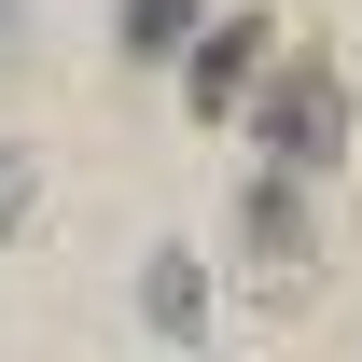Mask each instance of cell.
I'll list each match as a JSON object with an SVG mask.
<instances>
[{
    "label": "cell",
    "instance_id": "1",
    "mask_svg": "<svg viewBox=\"0 0 362 362\" xmlns=\"http://www.w3.org/2000/svg\"><path fill=\"white\" fill-rule=\"evenodd\" d=\"M265 126H279V153H293V168H320V153H334V126H349V112H334V70H279Z\"/></svg>",
    "mask_w": 362,
    "mask_h": 362
},
{
    "label": "cell",
    "instance_id": "2",
    "mask_svg": "<svg viewBox=\"0 0 362 362\" xmlns=\"http://www.w3.org/2000/svg\"><path fill=\"white\" fill-rule=\"evenodd\" d=\"M237 70H251V28H223V42L195 56V98H237Z\"/></svg>",
    "mask_w": 362,
    "mask_h": 362
},
{
    "label": "cell",
    "instance_id": "3",
    "mask_svg": "<svg viewBox=\"0 0 362 362\" xmlns=\"http://www.w3.org/2000/svg\"><path fill=\"white\" fill-rule=\"evenodd\" d=\"M126 42H181V0H126Z\"/></svg>",
    "mask_w": 362,
    "mask_h": 362
},
{
    "label": "cell",
    "instance_id": "4",
    "mask_svg": "<svg viewBox=\"0 0 362 362\" xmlns=\"http://www.w3.org/2000/svg\"><path fill=\"white\" fill-rule=\"evenodd\" d=\"M0 209H14V153H0Z\"/></svg>",
    "mask_w": 362,
    "mask_h": 362
}]
</instances>
